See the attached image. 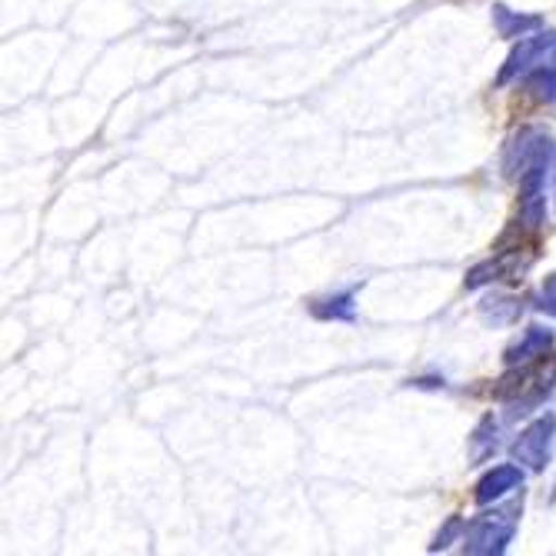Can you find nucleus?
<instances>
[{
    "mask_svg": "<svg viewBox=\"0 0 556 556\" xmlns=\"http://www.w3.org/2000/svg\"><path fill=\"white\" fill-rule=\"evenodd\" d=\"M553 340L556 337L549 327H540V324L527 327L523 337L507 350V367H520V364H533V361L546 357V353L553 350Z\"/></svg>",
    "mask_w": 556,
    "mask_h": 556,
    "instance_id": "0eeeda50",
    "label": "nucleus"
},
{
    "mask_svg": "<svg viewBox=\"0 0 556 556\" xmlns=\"http://www.w3.org/2000/svg\"><path fill=\"white\" fill-rule=\"evenodd\" d=\"M493 27H496L500 37H507V40H523V37L543 30V17L510 11L507 4H493Z\"/></svg>",
    "mask_w": 556,
    "mask_h": 556,
    "instance_id": "1a4fd4ad",
    "label": "nucleus"
},
{
    "mask_svg": "<svg viewBox=\"0 0 556 556\" xmlns=\"http://www.w3.org/2000/svg\"><path fill=\"white\" fill-rule=\"evenodd\" d=\"M553 157H556V143L543 130L527 127V130L514 134L507 150H503V174L520 180L527 170H533L536 164H546Z\"/></svg>",
    "mask_w": 556,
    "mask_h": 556,
    "instance_id": "7ed1b4c3",
    "label": "nucleus"
},
{
    "mask_svg": "<svg viewBox=\"0 0 556 556\" xmlns=\"http://www.w3.org/2000/svg\"><path fill=\"white\" fill-rule=\"evenodd\" d=\"M536 311L546 314V317H556V274H549L543 283H540V293H536Z\"/></svg>",
    "mask_w": 556,
    "mask_h": 556,
    "instance_id": "4468645a",
    "label": "nucleus"
},
{
    "mask_svg": "<svg viewBox=\"0 0 556 556\" xmlns=\"http://www.w3.org/2000/svg\"><path fill=\"white\" fill-rule=\"evenodd\" d=\"M546 64H556V30H536V34L523 37L510 50L507 64L500 67L496 87H507L514 80H523L527 74H533V71H540Z\"/></svg>",
    "mask_w": 556,
    "mask_h": 556,
    "instance_id": "f03ea898",
    "label": "nucleus"
},
{
    "mask_svg": "<svg viewBox=\"0 0 556 556\" xmlns=\"http://www.w3.org/2000/svg\"><path fill=\"white\" fill-rule=\"evenodd\" d=\"M553 443H556V414H543L530 427L520 430V437L514 440L510 453H514V460L523 470L543 473L549 457H553Z\"/></svg>",
    "mask_w": 556,
    "mask_h": 556,
    "instance_id": "20e7f679",
    "label": "nucleus"
},
{
    "mask_svg": "<svg viewBox=\"0 0 556 556\" xmlns=\"http://www.w3.org/2000/svg\"><path fill=\"white\" fill-rule=\"evenodd\" d=\"M464 530H467V523L460 520V517H450L446 520V527L433 536V543H430V553H440V549H446V546H453L457 540H464Z\"/></svg>",
    "mask_w": 556,
    "mask_h": 556,
    "instance_id": "ddd939ff",
    "label": "nucleus"
},
{
    "mask_svg": "<svg viewBox=\"0 0 556 556\" xmlns=\"http://www.w3.org/2000/svg\"><path fill=\"white\" fill-rule=\"evenodd\" d=\"M533 257L523 261V247H514V250H496V254L483 264H477L470 274H467V290H480L486 283H496V280H517L527 267H530Z\"/></svg>",
    "mask_w": 556,
    "mask_h": 556,
    "instance_id": "39448f33",
    "label": "nucleus"
},
{
    "mask_svg": "<svg viewBox=\"0 0 556 556\" xmlns=\"http://www.w3.org/2000/svg\"><path fill=\"white\" fill-rule=\"evenodd\" d=\"M311 314H314L317 320L353 324V320H357V290H340V293L311 300Z\"/></svg>",
    "mask_w": 556,
    "mask_h": 556,
    "instance_id": "6e6552de",
    "label": "nucleus"
},
{
    "mask_svg": "<svg viewBox=\"0 0 556 556\" xmlns=\"http://www.w3.org/2000/svg\"><path fill=\"white\" fill-rule=\"evenodd\" d=\"M523 480H527V473H523L520 464H496L493 470H486V473L480 477L473 500L480 503V507H490V503H496V500H503L507 493L520 490Z\"/></svg>",
    "mask_w": 556,
    "mask_h": 556,
    "instance_id": "423d86ee",
    "label": "nucleus"
},
{
    "mask_svg": "<svg viewBox=\"0 0 556 556\" xmlns=\"http://www.w3.org/2000/svg\"><path fill=\"white\" fill-rule=\"evenodd\" d=\"M520 503H507V507H493L480 517H473L464 530V553L473 556H500L517 536L520 527Z\"/></svg>",
    "mask_w": 556,
    "mask_h": 556,
    "instance_id": "f257e3e1",
    "label": "nucleus"
},
{
    "mask_svg": "<svg viewBox=\"0 0 556 556\" xmlns=\"http://www.w3.org/2000/svg\"><path fill=\"white\" fill-rule=\"evenodd\" d=\"M523 314V303L517 296H507V293H493V296H483L480 300V317L493 327H510L517 324Z\"/></svg>",
    "mask_w": 556,
    "mask_h": 556,
    "instance_id": "9b49d317",
    "label": "nucleus"
},
{
    "mask_svg": "<svg viewBox=\"0 0 556 556\" xmlns=\"http://www.w3.org/2000/svg\"><path fill=\"white\" fill-rule=\"evenodd\" d=\"M523 87L536 100H546V104H553V100H556V64H546V67H540L533 74H527L523 77Z\"/></svg>",
    "mask_w": 556,
    "mask_h": 556,
    "instance_id": "f8f14e48",
    "label": "nucleus"
},
{
    "mask_svg": "<svg viewBox=\"0 0 556 556\" xmlns=\"http://www.w3.org/2000/svg\"><path fill=\"white\" fill-rule=\"evenodd\" d=\"M496 450H500V420L493 414H486L467 440V457H470V464H486V460H493Z\"/></svg>",
    "mask_w": 556,
    "mask_h": 556,
    "instance_id": "9d476101",
    "label": "nucleus"
}]
</instances>
